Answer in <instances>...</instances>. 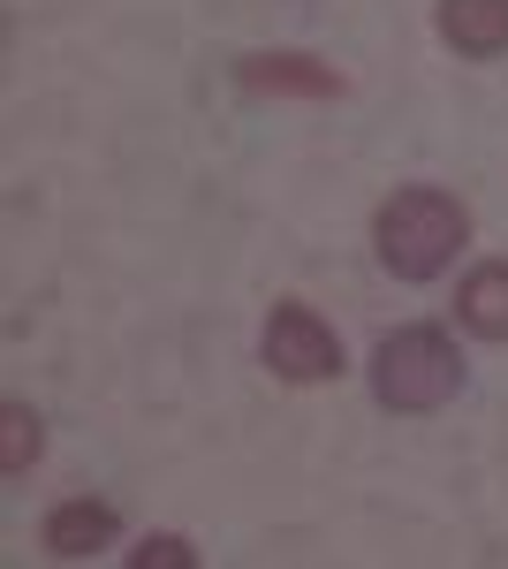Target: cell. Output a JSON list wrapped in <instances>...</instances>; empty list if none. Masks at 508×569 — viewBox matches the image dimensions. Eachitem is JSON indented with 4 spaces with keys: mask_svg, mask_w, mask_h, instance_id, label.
I'll list each match as a JSON object with an SVG mask.
<instances>
[{
    "mask_svg": "<svg viewBox=\"0 0 508 569\" xmlns=\"http://www.w3.org/2000/svg\"><path fill=\"white\" fill-rule=\"evenodd\" d=\"M464 243H470L464 198H448V190H432V182L395 190L380 213H372V251H380V266L395 281H432V273H448Z\"/></svg>",
    "mask_w": 508,
    "mask_h": 569,
    "instance_id": "cell-1",
    "label": "cell"
},
{
    "mask_svg": "<svg viewBox=\"0 0 508 569\" xmlns=\"http://www.w3.org/2000/svg\"><path fill=\"white\" fill-rule=\"evenodd\" d=\"M372 395L402 418H425V410L464 395V350L440 327H395L372 350Z\"/></svg>",
    "mask_w": 508,
    "mask_h": 569,
    "instance_id": "cell-2",
    "label": "cell"
},
{
    "mask_svg": "<svg viewBox=\"0 0 508 569\" xmlns=\"http://www.w3.org/2000/svg\"><path fill=\"white\" fill-rule=\"evenodd\" d=\"M266 365L281 380L311 388V380H335L341 372V342L311 305H273V319H266Z\"/></svg>",
    "mask_w": 508,
    "mask_h": 569,
    "instance_id": "cell-3",
    "label": "cell"
},
{
    "mask_svg": "<svg viewBox=\"0 0 508 569\" xmlns=\"http://www.w3.org/2000/svg\"><path fill=\"white\" fill-rule=\"evenodd\" d=\"M236 84L251 99H341V77L311 53H251L236 61Z\"/></svg>",
    "mask_w": 508,
    "mask_h": 569,
    "instance_id": "cell-4",
    "label": "cell"
},
{
    "mask_svg": "<svg viewBox=\"0 0 508 569\" xmlns=\"http://www.w3.org/2000/svg\"><path fill=\"white\" fill-rule=\"evenodd\" d=\"M440 39L470 61H501L508 53V0H440Z\"/></svg>",
    "mask_w": 508,
    "mask_h": 569,
    "instance_id": "cell-5",
    "label": "cell"
},
{
    "mask_svg": "<svg viewBox=\"0 0 508 569\" xmlns=\"http://www.w3.org/2000/svg\"><path fill=\"white\" fill-rule=\"evenodd\" d=\"M114 531H122V517H114L107 501H61V509L46 517V555L84 562V555H99V547H114Z\"/></svg>",
    "mask_w": 508,
    "mask_h": 569,
    "instance_id": "cell-6",
    "label": "cell"
},
{
    "mask_svg": "<svg viewBox=\"0 0 508 569\" xmlns=\"http://www.w3.org/2000/svg\"><path fill=\"white\" fill-rule=\"evenodd\" d=\"M456 319L470 335H486V342H508V259L470 266L464 289H456Z\"/></svg>",
    "mask_w": 508,
    "mask_h": 569,
    "instance_id": "cell-7",
    "label": "cell"
},
{
    "mask_svg": "<svg viewBox=\"0 0 508 569\" xmlns=\"http://www.w3.org/2000/svg\"><path fill=\"white\" fill-rule=\"evenodd\" d=\"M39 448H46L39 410H31V402H8V410H0V471H8V479H23V471L39 463Z\"/></svg>",
    "mask_w": 508,
    "mask_h": 569,
    "instance_id": "cell-8",
    "label": "cell"
},
{
    "mask_svg": "<svg viewBox=\"0 0 508 569\" xmlns=\"http://www.w3.org/2000/svg\"><path fill=\"white\" fill-rule=\"evenodd\" d=\"M129 562H137V569H152V562H160V569H190L198 555H190V539H175V531H160V539H145V547H137Z\"/></svg>",
    "mask_w": 508,
    "mask_h": 569,
    "instance_id": "cell-9",
    "label": "cell"
}]
</instances>
